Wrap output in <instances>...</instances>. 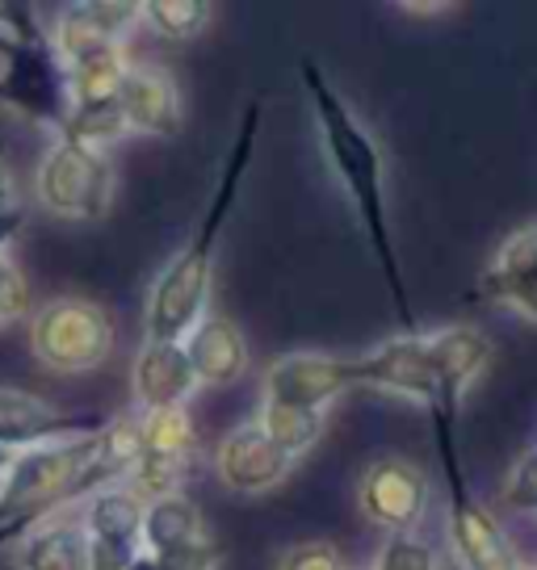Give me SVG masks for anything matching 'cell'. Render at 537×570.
<instances>
[{
    "instance_id": "3957f363",
    "label": "cell",
    "mask_w": 537,
    "mask_h": 570,
    "mask_svg": "<svg viewBox=\"0 0 537 570\" xmlns=\"http://www.w3.org/2000/svg\"><path fill=\"white\" fill-rule=\"evenodd\" d=\"M92 445H97V428L9 458L0 474V550L92 495Z\"/></svg>"
},
{
    "instance_id": "30bf717a",
    "label": "cell",
    "mask_w": 537,
    "mask_h": 570,
    "mask_svg": "<svg viewBox=\"0 0 537 570\" xmlns=\"http://www.w3.org/2000/svg\"><path fill=\"white\" fill-rule=\"evenodd\" d=\"M144 499L123 482L85 499L76 520L89 537V570H126L144 553Z\"/></svg>"
},
{
    "instance_id": "44dd1931",
    "label": "cell",
    "mask_w": 537,
    "mask_h": 570,
    "mask_svg": "<svg viewBox=\"0 0 537 570\" xmlns=\"http://www.w3.org/2000/svg\"><path fill=\"white\" fill-rule=\"evenodd\" d=\"M130 63H135V59L126 55V47H109V51H97V55H89V59L72 63V68H68V97H72V109L114 106Z\"/></svg>"
},
{
    "instance_id": "f1b7e54d",
    "label": "cell",
    "mask_w": 537,
    "mask_h": 570,
    "mask_svg": "<svg viewBox=\"0 0 537 570\" xmlns=\"http://www.w3.org/2000/svg\"><path fill=\"white\" fill-rule=\"evenodd\" d=\"M277 570H344V558L336 546L328 541H294L282 558H277Z\"/></svg>"
},
{
    "instance_id": "1f68e13d",
    "label": "cell",
    "mask_w": 537,
    "mask_h": 570,
    "mask_svg": "<svg viewBox=\"0 0 537 570\" xmlns=\"http://www.w3.org/2000/svg\"><path fill=\"white\" fill-rule=\"evenodd\" d=\"M126 570H160V567H156V562H152L147 553H139V558H135V562H130Z\"/></svg>"
},
{
    "instance_id": "5bb4252c",
    "label": "cell",
    "mask_w": 537,
    "mask_h": 570,
    "mask_svg": "<svg viewBox=\"0 0 537 570\" xmlns=\"http://www.w3.org/2000/svg\"><path fill=\"white\" fill-rule=\"evenodd\" d=\"M211 465H215V479L235 495H265L273 487H282L294 470V462L268 441L256 420L232 428L215 445Z\"/></svg>"
},
{
    "instance_id": "83f0119b",
    "label": "cell",
    "mask_w": 537,
    "mask_h": 570,
    "mask_svg": "<svg viewBox=\"0 0 537 570\" xmlns=\"http://www.w3.org/2000/svg\"><path fill=\"white\" fill-rule=\"evenodd\" d=\"M30 315V285L9 252H0V327Z\"/></svg>"
},
{
    "instance_id": "7c38bea8",
    "label": "cell",
    "mask_w": 537,
    "mask_h": 570,
    "mask_svg": "<svg viewBox=\"0 0 537 570\" xmlns=\"http://www.w3.org/2000/svg\"><path fill=\"white\" fill-rule=\"evenodd\" d=\"M344 391H353V356L341 353H286L265 370L268 403L328 411Z\"/></svg>"
},
{
    "instance_id": "7402d4cb",
    "label": "cell",
    "mask_w": 537,
    "mask_h": 570,
    "mask_svg": "<svg viewBox=\"0 0 537 570\" xmlns=\"http://www.w3.org/2000/svg\"><path fill=\"white\" fill-rule=\"evenodd\" d=\"M256 424L265 432L273 445L286 453L290 462L306 458L311 449L323 441V411H306V407H286V403H268L261 399V411H256Z\"/></svg>"
},
{
    "instance_id": "d6986e66",
    "label": "cell",
    "mask_w": 537,
    "mask_h": 570,
    "mask_svg": "<svg viewBox=\"0 0 537 570\" xmlns=\"http://www.w3.org/2000/svg\"><path fill=\"white\" fill-rule=\"evenodd\" d=\"M180 344H185L197 386H235L252 365L244 332L235 327V320H223V315L197 320V327Z\"/></svg>"
},
{
    "instance_id": "f546056e",
    "label": "cell",
    "mask_w": 537,
    "mask_h": 570,
    "mask_svg": "<svg viewBox=\"0 0 537 570\" xmlns=\"http://www.w3.org/2000/svg\"><path fill=\"white\" fill-rule=\"evenodd\" d=\"M18 185H13V168H9V156H4V142H0V214L9 206H18Z\"/></svg>"
},
{
    "instance_id": "d6a6232c",
    "label": "cell",
    "mask_w": 537,
    "mask_h": 570,
    "mask_svg": "<svg viewBox=\"0 0 537 570\" xmlns=\"http://www.w3.org/2000/svg\"><path fill=\"white\" fill-rule=\"evenodd\" d=\"M525 570H537V567H529V562H525Z\"/></svg>"
},
{
    "instance_id": "cb8c5ba5",
    "label": "cell",
    "mask_w": 537,
    "mask_h": 570,
    "mask_svg": "<svg viewBox=\"0 0 537 570\" xmlns=\"http://www.w3.org/2000/svg\"><path fill=\"white\" fill-rule=\"evenodd\" d=\"M139 415V436L144 453H164V458H194L197 436L189 407H164V411H135Z\"/></svg>"
},
{
    "instance_id": "5b68a950",
    "label": "cell",
    "mask_w": 537,
    "mask_h": 570,
    "mask_svg": "<svg viewBox=\"0 0 537 570\" xmlns=\"http://www.w3.org/2000/svg\"><path fill=\"white\" fill-rule=\"evenodd\" d=\"M432 432H437V449H441V465H446L449 546L458 553L462 570H525V558L508 541L500 520L491 517L466 487L458 445H453V420H432Z\"/></svg>"
},
{
    "instance_id": "ba28073f",
    "label": "cell",
    "mask_w": 537,
    "mask_h": 570,
    "mask_svg": "<svg viewBox=\"0 0 537 570\" xmlns=\"http://www.w3.org/2000/svg\"><path fill=\"white\" fill-rule=\"evenodd\" d=\"M432 482L408 458H378L361 470L358 479V508L361 517L391 533H416L429 512Z\"/></svg>"
},
{
    "instance_id": "9c48e42d",
    "label": "cell",
    "mask_w": 537,
    "mask_h": 570,
    "mask_svg": "<svg viewBox=\"0 0 537 570\" xmlns=\"http://www.w3.org/2000/svg\"><path fill=\"white\" fill-rule=\"evenodd\" d=\"M353 386H370L382 394H399L437 411V374L429 356V332H399V336L374 344L370 353L353 356Z\"/></svg>"
},
{
    "instance_id": "2e32d148",
    "label": "cell",
    "mask_w": 537,
    "mask_h": 570,
    "mask_svg": "<svg viewBox=\"0 0 537 570\" xmlns=\"http://www.w3.org/2000/svg\"><path fill=\"white\" fill-rule=\"evenodd\" d=\"M130 391L139 411L189 407L197 394V377L189 370V356L180 340H144L130 365Z\"/></svg>"
},
{
    "instance_id": "8992f818",
    "label": "cell",
    "mask_w": 537,
    "mask_h": 570,
    "mask_svg": "<svg viewBox=\"0 0 537 570\" xmlns=\"http://www.w3.org/2000/svg\"><path fill=\"white\" fill-rule=\"evenodd\" d=\"M114 189H118V177L106 151H92L68 139H55L35 168L38 206L51 210L55 218L97 223L114 206Z\"/></svg>"
},
{
    "instance_id": "4316f807",
    "label": "cell",
    "mask_w": 537,
    "mask_h": 570,
    "mask_svg": "<svg viewBox=\"0 0 537 570\" xmlns=\"http://www.w3.org/2000/svg\"><path fill=\"white\" fill-rule=\"evenodd\" d=\"M374 570H437V550L420 533H391L378 550Z\"/></svg>"
},
{
    "instance_id": "9a60e30c",
    "label": "cell",
    "mask_w": 537,
    "mask_h": 570,
    "mask_svg": "<svg viewBox=\"0 0 537 570\" xmlns=\"http://www.w3.org/2000/svg\"><path fill=\"white\" fill-rule=\"evenodd\" d=\"M118 109L130 135H152V139H177L185 126V101L173 71L160 63H130L118 89Z\"/></svg>"
},
{
    "instance_id": "52a82bcc",
    "label": "cell",
    "mask_w": 537,
    "mask_h": 570,
    "mask_svg": "<svg viewBox=\"0 0 537 570\" xmlns=\"http://www.w3.org/2000/svg\"><path fill=\"white\" fill-rule=\"evenodd\" d=\"M144 553L160 570H215L218 546L194 499L164 495L144 508Z\"/></svg>"
},
{
    "instance_id": "277c9868",
    "label": "cell",
    "mask_w": 537,
    "mask_h": 570,
    "mask_svg": "<svg viewBox=\"0 0 537 570\" xmlns=\"http://www.w3.org/2000/svg\"><path fill=\"white\" fill-rule=\"evenodd\" d=\"M30 353L51 374H89L114 353V320L92 298H51L30 315Z\"/></svg>"
},
{
    "instance_id": "4fadbf2b",
    "label": "cell",
    "mask_w": 537,
    "mask_h": 570,
    "mask_svg": "<svg viewBox=\"0 0 537 570\" xmlns=\"http://www.w3.org/2000/svg\"><path fill=\"white\" fill-rule=\"evenodd\" d=\"M491 353H496L491 340H487V332L475 327V323H453V327L429 332L432 374H437V394H441L432 420H458L462 399L475 391V382L487 374Z\"/></svg>"
},
{
    "instance_id": "7a4b0ae2",
    "label": "cell",
    "mask_w": 537,
    "mask_h": 570,
    "mask_svg": "<svg viewBox=\"0 0 537 570\" xmlns=\"http://www.w3.org/2000/svg\"><path fill=\"white\" fill-rule=\"evenodd\" d=\"M256 130H261V101H252L240 118L235 142L227 151V164L215 180V194L206 202V210L197 218L189 244L160 268V277L152 282L144 311V332L147 340H185L197 327V320H206L211 306V285H215V256L223 227L235 210V197L244 189V177L252 168V151H256Z\"/></svg>"
},
{
    "instance_id": "ffe728a7",
    "label": "cell",
    "mask_w": 537,
    "mask_h": 570,
    "mask_svg": "<svg viewBox=\"0 0 537 570\" xmlns=\"http://www.w3.org/2000/svg\"><path fill=\"white\" fill-rule=\"evenodd\" d=\"M13 546L18 570H89V537L76 517H51Z\"/></svg>"
},
{
    "instance_id": "603a6c76",
    "label": "cell",
    "mask_w": 537,
    "mask_h": 570,
    "mask_svg": "<svg viewBox=\"0 0 537 570\" xmlns=\"http://www.w3.org/2000/svg\"><path fill=\"white\" fill-rule=\"evenodd\" d=\"M211 18H215V4H206V0H144L139 4V26L168 42L197 38L211 26Z\"/></svg>"
},
{
    "instance_id": "6da1fadb",
    "label": "cell",
    "mask_w": 537,
    "mask_h": 570,
    "mask_svg": "<svg viewBox=\"0 0 537 570\" xmlns=\"http://www.w3.org/2000/svg\"><path fill=\"white\" fill-rule=\"evenodd\" d=\"M299 76H303L306 101H311V114H315L323 160H328L336 185H341L344 197H349V206L358 210L361 232L370 239V252L378 256V268H382V277H387V294H391L394 315L403 323V332H420V327H416L412 298H408V285H403V273H399V252H394L391 210H387V156H382V142H378L374 130L353 114V106L336 92V85L328 80V71H323L315 59H303V63H299Z\"/></svg>"
},
{
    "instance_id": "4dcf8cb0",
    "label": "cell",
    "mask_w": 537,
    "mask_h": 570,
    "mask_svg": "<svg viewBox=\"0 0 537 570\" xmlns=\"http://www.w3.org/2000/svg\"><path fill=\"white\" fill-rule=\"evenodd\" d=\"M399 9H403V13H449V9H453V4H441V0H437V4H416V0H403V4H399Z\"/></svg>"
},
{
    "instance_id": "e0dca14e",
    "label": "cell",
    "mask_w": 537,
    "mask_h": 570,
    "mask_svg": "<svg viewBox=\"0 0 537 570\" xmlns=\"http://www.w3.org/2000/svg\"><path fill=\"white\" fill-rule=\"evenodd\" d=\"M479 298L512 306L517 315L537 323V223L504 239L496 256L479 273Z\"/></svg>"
},
{
    "instance_id": "484cf974",
    "label": "cell",
    "mask_w": 537,
    "mask_h": 570,
    "mask_svg": "<svg viewBox=\"0 0 537 570\" xmlns=\"http://www.w3.org/2000/svg\"><path fill=\"white\" fill-rule=\"evenodd\" d=\"M500 503L512 517H537V449H525L512 462L508 479H504Z\"/></svg>"
},
{
    "instance_id": "8fae6325",
    "label": "cell",
    "mask_w": 537,
    "mask_h": 570,
    "mask_svg": "<svg viewBox=\"0 0 537 570\" xmlns=\"http://www.w3.org/2000/svg\"><path fill=\"white\" fill-rule=\"evenodd\" d=\"M139 26V4L130 0H76L55 9L47 38L64 68H72L80 59H89L109 47H126V38Z\"/></svg>"
},
{
    "instance_id": "ac0fdd59",
    "label": "cell",
    "mask_w": 537,
    "mask_h": 570,
    "mask_svg": "<svg viewBox=\"0 0 537 570\" xmlns=\"http://www.w3.org/2000/svg\"><path fill=\"white\" fill-rule=\"evenodd\" d=\"M97 424H85L76 415H64L47 399H38L18 386H0V449L4 453H26V449L51 445L59 436H76Z\"/></svg>"
},
{
    "instance_id": "d4e9b609",
    "label": "cell",
    "mask_w": 537,
    "mask_h": 570,
    "mask_svg": "<svg viewBox=\"0 0 537 570\" xmlns=\"http://www.w3.org/2000/svg\"><path fill=\"white\" fill-rule=\"evenodd\" d=\"M130 130L123 122V109L118 101L114 106H89V109H72L68 114V122L64 130L55 135V139H68V142H80V147H92V151H109L118 139H126Z\"/></svg>"
}]
</instances>
